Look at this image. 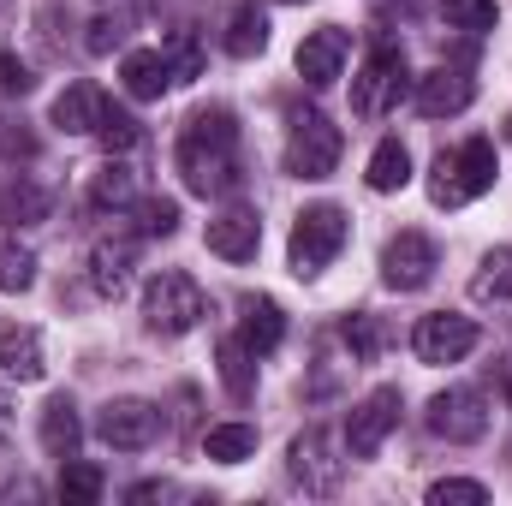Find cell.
Here are the masks:
<instances>
[{
    "instance_id": "obj_1",
    "label": "cell",
    "mask_w": 512,
    "mask_h": 506,
    "mask_svg": "<svg viewBox=\"0 0 512 506\" xmlns=\"http://www.w3.org/2000/svg\"><path fill=\"white\" fill-rule=\"evenodd\" d=\"M185 185L197 197H221L239 185V126L227 108H197L185 126H179V149H173Z\"/></svg>"
},
{
    "instance_id": "obj_2",
    "label": "cell",
    "mask_w": 512,
    "mask_h": 506,
    "mask_svg": "<svg viewBox=\"0 0 512 506\" xmlns=\"http://www.w3.org/2000/svg\"><path fill=\"white\" fill-rule=\"evenodd\" d=\"M495 173H501V161H495V143L489 137H471L459 149H441L435 167H429V203L435 209H465V203H477L495 185Z\"/></svg>"
},
{
    "instance_id": "obj_3",
    "label": "cell",
    "mask_w": 512,
    "mask_h": 506,
    "mask_svg": "<svg viewBox=\"0 0 512 506\" xmlns=\"http://www.w3.org/2000/svg\"><path fill=\"white\" fill-rule=\"evenodd\" d=\"M346 137L322 108H292L286 114V173L292 179H328L340 167Z\"/></svg>"
},
{
    "instance_id": "obj_4",
    "label": "cell",
    "mask_w": 512,
    "mask_h": 506,
    "mask_svg": "<svg viewBox=\"0 0 512 506\" xmlns=\"http://www.w3.org/2000/svg\"><path fill=\"white\" fill-rule=\"evenodd\" d=\"M203 316H209V298H203V286H197L191 274L167 268V274H155V280L143 286V322H149L155 334H191Z\"/></svg>"
},
{
    "instance_id": "obj_5",
    "label": "cell",
    "mask_w": 512,
    "mask_h": 506,
    "mask_svg": "<svg viewBox=\"0 0 512 506\" xmlns=\"http://www.w3.org/2000/svg\"><path fill=\"white\" fill-rule=\"evenodd\" d=\"M346 209L340 203H310L298 221H292V274H322L334 256L346 251Z\"/></svg>"
},
{
    "instance_id": "obj_6",
    "label": "cell",
    "mask_w": 512,
    "mask_h": 506,
    "mask_svg": "<svg viewBox=\"0 0 512 506\" xmlns=\"http://www.w3.org/2000/svg\"><path fill=\"white\" fill-rule=\"evenodd\" d=\"M405 54L399 48H376L364 66H358V78H352V114L358 120H382L399 108V96H405Z\"/></svg>"
},
{
    "instance_id": "obj_7",
    "label": "cell",
    "mask_w": 512,
    "mask_h": 506,
    "mask_svg": "<svg viewBox=\"0 0 512 506\" xmlns=\"http://www.w3.org/2000/svg\"><path fill=\"white\" fill-rule=\"evenodd\" d=\"M96 435H102L114 453H143V447H155V435H161V411H155L149 399H108V405L96 411Z\"/></svg>"
},
{
    "instance_id": "obj_8",
    "label": "cell",
    "mask_w": 512,
    "mask_h": 506,
    "mask_svg": "<svg viewBox=\"0 0 512 506\" xmlns=\"http://www.w3.org/2000/svg\"><path fill=\"white\" fill-rule=\"evenodd\" d=\"M477 322L471 316H453V310H435V316H423L417 322V334H411V352L423 358V364H459V358H471L477 352Z\"/></svg>"
},
{
    "instance_id": "obj_9",
    "label": "cell",
    "mask_w": 512,
    "mask_h": 506,
    "mask_svg": "<svg viewBox=\"0 0 512 506\" xmlns=\"http://www.w3.org/2000/svg\"><path fill=\"white\" fill-rule=\"evenodd\" d=\"M423 423H429V435H441V441H483V429H489V405H483L477 387H447V393L429 399Z\"/></svg>"
},
{
    "instance_id": "obj_10",
    "label": "cell",
    "mask_w": 512,
    "mask_h": 506,
    "mask_svg": "<svg viewBox=\"0 0 512 506\" xmlns=\"http://www.w3.org/2000/svg\"><path fill=\"white\" fill-rule=\"evenodd\" d=\"M286 459H292V477L304 483V495H334L340 477H346V459L334 453V435L328 429H304L286 447Z\"/></svg>"
},
{
    "instance_id": "obj_11",
    "label": "cell",
    "mask_w": 512,
    "mask_h": 506,
    "mask_svg": "<svg viewBox=\"0 0 512 506\" xmlns=\"http://www.w3.org/2000/svg\"><path fill=\"white\" fill-rule=\"evenodd\" d=\"M435 268H441V251H435L429 233H399V239H387L382 280L393 292H423V286L435 280Z\"/></svg>"
},
{
    "instance_id": "obj_12",
    "label": "cell",
    "mask_w": 512,
    "mask_h": 506,
    "mask_svg": "<svg viewBox=\"0 0 512 506\" xmlns=\"http://www.w3.org/2000/svg\"><path fill=\"white\" fill-rule=\"evenodd\" d=\"M393 429H399V387H376V393L346 417V453H352V459H376Z\"/></svg>"
},
{
    "instance_id": "obj_13",
    "label": "cell",
    "mask_w": 512,
    "mask_h": 506,
    "mask_svg": "<svg viewBox=\"0 0 512 506\" xmlns=\"http://www.w3.org/2000/svg\"><path fill=\"white\" fill-rule=\"evenodd\" d=\"M471 96H477V84L465 72H453V66H435V72L417 78V114L423 120H453V114L471 108Z\"/></svg>"
},
{
    "instance_id": "obj_14",
    "label": "cell",
    "mask_w": 512,
    "mask_h": 506,
    "mask_svg": "<svg viewBox=\"0 0 512 506\" xmlns=\"http://www.w3.org/2000/svg\"><path fill=\"white\" fill-rule=\"evenodd\" d=\"M340 66H346V30L322 24L316 36H304V48H298V78H304L310 90H328V84L340 78Z\"/></svg>"
},
{
    "instance_id": "obj_15",
    "label": "cell",
    "mask_w": 512,
    "mask_h": 506,
    "mask_svg": "<svg viewBox=\"0 0 512 506\" xmlns=\"http://www.w3.org/2000/svg\"><path fill=\"white\" fill-rule=\"evenodd\" d=\"M120 84H126L131 102H161L173 90V66H167L161 48H131L120 60Z\"/></svg>"
},
{
    "instance_id": "obj_16",
    "label": "cell",
    "mask_w": 512,
    "mask_h": 506,
    "mask_svg": "<svg viewBox=\"0 0 512 506\" xmlns=\"http://www.w3.org/2000/svg\"><path fill=\"white\" fill-rule=\"evenodd\" d=\"M102 108H108V96L96 90V84H66L60 96H54V131H66V137H96L102 126Z\"/></svg>"
},
{
    "instance_id": "obj_17",
    "label": "cell",
    "mask_w": 512,
    "mask_h": 506,
    "mask_svg": "<svg viewBox=\"0 0 512 506\" xmlns=\"http://www.w3.org/2000/svg\"><path fill=\"white\" fill-rule=\"evenodd\" d=\"M256 245H262V221H256V209H245V203L209 221V251L215 256H227V262H251Z\"/></svg>"
},
{
    "instance_id": "obj_18",
    "label": "cell",
    "mask_w": 512,
    "mask_h": 506,
    "mask_svg": "<svg viewBox=\"0 0 512 506\" xmlns=\"http://www.w3.org/2000/svg\"><path fill=\"white\" fill-rule=\"evenodd\" d=\"M131 262H137V245H131V239H102V245L90 251V286H96L102 298H120L131 286Z\"/></svg>"
},
{
    "instance_id": "obj_19",
    "label": "cell",
    "mask_w": 512,
    "mask_h": 506,
    "mask_svg": "<svg viewBox=\"0 0 512 506\" xmlns=\"http://www.w3.org/2000/svg\"><path fill=\"white\" fill-rule=\"evenodd\" d=\"M78 441H84V423H78V405L60 393V399H48L42 405V447H48V459H78Z\"/></svg>"
},
{
    "instance_id": "obj_20",
    "label": "cell",
    "mask_w": 512,
    "mask_h": 506,
    "mask_svg": "<svg viewBox=\"0 0 512 506\" xmlns=\"http://www.w3.org/2000/svg\"><path fill=\"white\" fill-rule=\"evenodd\" d=\"M239 340L251 346V358H268L280 340H286V310L274 298H245V322H239Z\"/></svg>"
},
{
    "instance_id": "obj_21",
    "label": "cell",
    "mask_w": 512,
    "mask_h": 506,
    "mask_svg": "<svg viewBox=\"0 0 512 506\" xmlns=\"http://www.w3.org/2000/svg\"><path fill=\"white\" fill-rule=\"evenodd\" d=\"M0 370L18 376V381H42L48 376L42 334H36V328H6V334H0Z\"/></svg>"
},
{
    "instance_id": "obj_22",
    "label": "cell",
    "mask_w": 512,
    "mask_h": 506,
    "mask_svg": "<svg viewBox=\"0 0 512 506\" xmlns=\"http://www.w3.org/2000/svg\"><path fill=\"white\" fill-rule=\"evenodd\" d=\"M131 203H137V167L108 155L90 179V209H131Z\"/></svg>"
},
{
    "instance_id": "obj_23",
    "label": "cell",
    "mask_w": 512,
    "mask_h": 506,
    "mask_svg": "<svg viewBox=\"0 0 512 506\" xmlns=\"http://www.w3.org/2000/svg\"><path fill=\"white\" fill-rule=\"evenodd\" d=\"M364 185H370V191H405V185H411V149H405L399 137H382V143H376V155H370V167H364Z\"/></svg>"
},
{
    "instance_id": "obj_24",
    "label": "cell",
    "mask_w": 512,
    "mask_h": 506,
    "mask_svg": "<svg viewBox=\"0 0 512 506\" xmlns=\"http://www.w3.org/2000/svg\"><path fill=\"white\" fill-rule=\"evenodd\" d=\"M48 215H54V197H48L42 185L18 179V185L0 191V221H6V227H36V221H48Z\"/></svg>"
},
{
    "instance_id": "obj_25",
    "label": "cell",
    "mask_w": 512,
    "mask_h": 506,
    "mask_svg": "<svg viewBox=\"0 0 512 506\" xmlns=\"http://www.w3.org/2000/svg\"><path fill=\"white\" fill-rule=\"evenodd\" d=\"M471 298L477 304H512V245L483 256V268L471 274Z\"/></svg>"
},
{
    "instance_id": "obj_26",
    "label": "cell",
    "mask_w": 512,
    "mask_h": 506,
    "mask_svg": "<svg viewBox=\"0 0 512 506\" xmlns=\"http://www.w3.org/2000/svg\"><path fill=\"white\" fill-rule=\"evenodd\" d=\"M203 453H209L215 465H245L256 453V429L251 423H215V429L203 435Z\"/></svg>"
},
{
    "instance_id": "obj_27",
    "label": "cell",
    "mask_w": 512,
    "mask_h": 506,
    "mask_svg": "<svg viewBox=\"0 0 512 506\" xmlns=\"http://www.w3.org/2000/svg\"><path fill=\"white\" fill-rule=\"evenodd\" d=\"M215 364H221V381H227V393H233V399H251V393H256V358H251V346H245L239 334H233V340H221Z\"/></svg>"
},
{
    "instance_id": "obj_28",
    "label": "cell",
    "mask_w": 512,
    "mask_h": 506,
    "mask_svg": "<svg viewBox=\"0 0 512 506\" xmlns=\"http://www.w3.org/2000/svg\"><path fill=\"white\" fill-rule=\"evenodd\" d=\"M262 48H268V18H262L256 6H239L233 24H227V54H233V60H251Z\"/></svg>"
},
{
    "instance_id": "obj_29",
    "label": "cell",
    "mask_w": 512,
    "mask_h": 506,
    "mask_svg": "<svg viewBox=\"0 0 512 506\" xmlns=\"http://www.w3.org/2000/svg\"><path fill=\"white\" fill-rule=\"evenodd\" d=\"M447 30H495L501 24V6L495 0H441L435 6Z\"/></svg>"
},
{
    "instance_id": "obj_30",
    "label": "cell",
    "mask_w": 512,
    "mask_h": 506,
    "mask_svg": "<svg viewBox=\"0 0 512 506\" xmlns=\"http://www.w3.org/2000/svg\"><path fill=\"white\" fill-rule=\"evenodd\" d=\"M60 501H66V506L102 501V471H96V465H84V459H66V471H60Z\"/></svg>"
},
{
    "instance_id": "obj_31",
    "label": "cell",
    "mask_w": 512,
    "mask_h": 506,
    "mask_svg": "<svg viewBox=\"0 0 512 506\" xmlns=\"http://www.w3.org/2000/svg\"><path fill=\"white\" fill-rule=\"evenodd\" d=\"M36 286V256L18 239H0V292H30Z\"/></svg>"
},
{
    "instance_id": "obj_32",
    "label": "cell",
    "mask_w": 512,
    "mask_h": 506,
    "mask_svg": "<svg viewBox=\"0 0 512 506\" xmlns=\"http://www.w3.org/2000/svg\"><path fill=\"white\" fill-rule=\"evenodd\" d=\"M96 137H102V149H108V155H126V149H137V143H143V126L131 120L126 108H114V102H108V108H102V126H96Z\"/></svg>"
},
{
    "instance_id": "obj_33",
    "label": "cell",
    "mask_w": 512,
    "mask_h": 506,
    "mask_svg": "<svg viewBox=\"0 0 512 506\" xmlns=\"http://www.w3.org/2000/svg\"><path fill=\"white\" fill-rule=\"evenodd\" d=\"M131 209H137V233L143 239H167L179 227V203L173 197H137Z\"/></svg>"
},
{
    "instance_id": "obj_34",
    "label": "cell",
    "mask_w": 512,
    "mask_h": 506,
    "mask_svg": "<svg viewBox=\"0 0 512 506\" xmlns=\"http://www.w3.org/2000/svg\"><path fill=\"white\" fill-rule=\"evenodd\" d=\"M161 54H167V66H173V84H191V78L203 72V54H197V36H191V30H173Z\"/></svg>"
},
{
    "instance_id": "obj_35",
    "label": "cell",
    "mask_w": 512,
    "mask_h": 506,
    "mask_svg": "<svg viewBox=\"0 0 512 506\" xmlns=\"http://www.w3.org/2000/svg\"><path fill=\"white\" fill-rule=\"evenodd\" d=\"M483 501H489V489L471 483V477H441V483H429V506H483Z\"/></svg>"
},
{
    "instance_id": "obj_36",
    "label": "cell",
    "mask_w": 512,
    "mask_h": 506,
    "mask_svg": "<svg viewBox=\"0 0 512 506\" xmlns=\"http://www.w3.org/2000/svg\"><path fill=\"white\" fill-rule=\"evenodd\" d=\"M340 334H346V346H352V358H358V364H370V358L382 352V328H376V316H346V328H340Z\"/></svg>"
},
{
    "instance_id": "obj_37",
    "label": "cell",
    "mask_w": 512,
    "mask_h": 506,
    "mask_svg": "<svg viewBox=\"0 0 512 506\" xmlns=\"http://www.w3.org/2000/svg\"><path fill=\"white\" fill-rule=\"evenodd\" d=\"M114 42H126V18L96 12V18H90V36H84V48H90V54H108Z\"/></svg>"
},
{
    "instance_id": "obj_38",
    "label": "cell",
    "mask_w": 512,
    "mask_h": 506,
    "mask_svg": "<svg viewBox=\"0 0 512 506\" xmlns=\"http://www.w3.org/2000/svg\"><path fill=\"white\" fill-rule=\"evenodd\" d=\"M30 66L18 60V54H0V96H30Z\"/></svg>"
},
{
    "instance_id": "obj_39",
    "label": "cell",
    "mask_w": 512,
    "mask_h": 506,
    "mask_svg": "<svg viewBox=\"0 0 512 506\" xmlns=\"http://www.w3.org/2000/svg\"><path fill=\"white\" fill-rule=\"evenodd\" d=\"M12 423H18V411H12V393H6V387H0V441H6V435H12Z\"/></svg>"
},
{
    "instance_id": "obj_40",
    "label": "cell",
    "mask_w": 512,
    "mask_h": 506,
    "mask_svg": "<svg viewBox=\"0 0 512 506\" xmlns=\"http://www.w3.org/2000/svg\"><path fill=\"white\" fill-rule=\"evenodd\" d=\"M507 405H512V381H507Z\"/></svg>"
},
{
    "instance_id": "obj_41",
    "label": "cell",
    "mask_w": 512,
    "mask_h": 506,
    "mask_svg": "<svg viewBox=\"0 0 512 506\" xmlns=\"http://www.w3.org/2000/svg\"><path fill=\"white\" fill-rule=\"evenodd\" d=\"M507 137H512V114H507Z\"/></svg>"
}]
</instances>
